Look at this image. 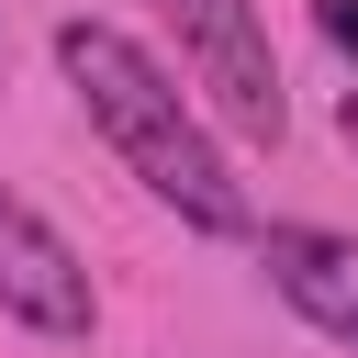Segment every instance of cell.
<instances>
[{
	"label": "cell",
	"instance_id": "cell-1",
	"mask_svg": "<svg viewBox=\"0 0 358 358\" xmlns=\"http://www.w3.org/2000/svg\"><path fill=\"white\" fill-rule=\"evenodd\" d=\"M56 67H67L90 134L123 157V179H134L157 213H179L190 235H246V246H257V201H246V179H235V157L213 145V123L190 112V90H179L134 34H112V22H56Z\"/></svg>",
	"mask_w": 358,
	"mask_h": 358
},
{
	"label": "cell",
	"instance_id": "cell-2",
	"mask_svg": "<svg viewBox=\"0 0 358 358\" xmlns=\"http://www.w3.org/2000/svg\"><path fill=\"white\" fill-rule=\"evenodd\" d=\"M157 11L179 34V67L201 78V101L246 145H280L291 134V90H280V56H268V11L257 0H157Z\"/></svg>",
	"mask_w": 358,
	"mask_h": 358
},
{
	"label": "cell",
	"instance_id": "cell-3",
	"mask_svg": "<svg viewBox=\"0 0 358 358\" xmlns=\"http://www.w3.org/2000/svg\"><path fill=\"white\" fill-rule=\"evenodd\" d=\"M0 313L34 324V336H56V347H90V324H101L78 246H67V235H56L11 179H0Z\"/></svg>",
	"mask_w": 358,
	"mask_h": 358
},
{
	"label": "cell",
	"instance_id": "cell-4",
	"mask_svg": "<svg viewBox=\"0 0 358 358\" xmlns=\"http://www.w3.org/2000/svg\"><path fill=\"white\" fill-rule=\"evenodd\" d=\"M257 268L324 347H358V235H336V224H257Z\"/></svg>",
	"mask_w": 358,
	"mask_h": 358
},
{
	"label": "cell",
	"instance_id": "cell-5",
	"mask_svg": "<svg viewBox=\"0 0 358 358\" xmlns=\"http://www.w3.org/2000/svg\"><path fill=\"white\" fill-rule=\"evenodd\" d=\"M313 34H324L347 67H358V0H313Z\"/></svg>",
	"mask_w": 358,
	"mask_h": 358
},
{
	"label": "cell",
	"instance_id": "cell-6",
	"mask_svg": "<svg viewBox=\"0 0 358 358\" xmlns=\"http://www.w3.org/2000/svg\"><path fill=\"white\" fill-rule=\"evenodd\" d=\"M336 134H347V145H358V90H347V101H336Z\"/></svg>",
	"mask_w": 358,
	"mask_h": 358
}]
</instances>
